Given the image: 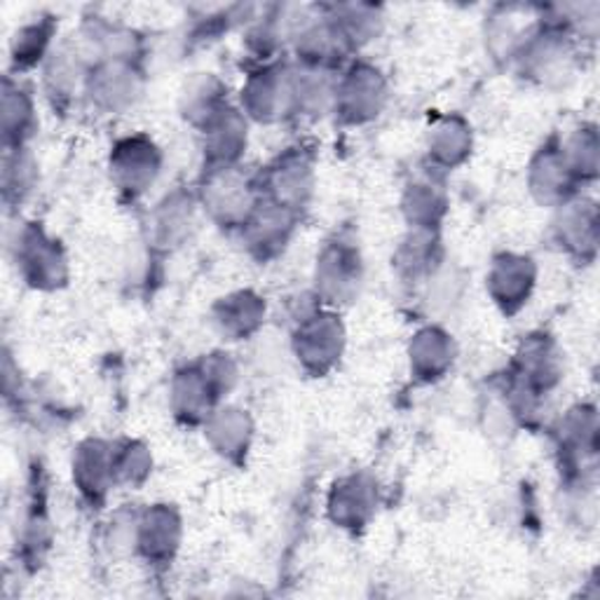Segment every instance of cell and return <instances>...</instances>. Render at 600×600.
<instances>
[{
  "label": "cell",
  "mask_w": 600,
  "mask_h": 600,
  "mask_svg": "<svg viewBox=\"0 0 600 600\" xmlns=\"http://www.w3.org/2000/svg\"><path fill=\"white\" fill-rule=\"evenodd\" d=\"M62 256L55 249V242L45 240L41 233H26L22 240V266L35 287H43L47 281L59 279Z\"/></svg>",
  "instance_id": "cell-1"
},
{
  "label": "cell",
  "mask_w": 600,
  "mask_h": 600,
  "mask_svg": "<svg viewBox=\"0 0 600 600\" xmlns=\"http://www.w3.org/2000/svg\"><path fill=\"white\" fill-rule=\"evenodd\" d=\"M33 120L31 99L26 92L20 90V85H12L5 80V92H3V130L8 148H22V141L29 134V125Z\"/></svg>",
  "instance_id": "cell-2"
},
{
  "label": "cell",
  "mask_w": 600,
  "mask_h": 600,
  "mask_svg": "<svg viewBox=\"0 0 600 600\" xmlns=\"http://www.w3.org/2000/svg\"><path fill=\"white\" fill-rule=\"evenodd\" d=\"M49 35H52V29L43 22L29 24L22 31H16L14 41H12V62H14L16 70H20V66L26 68V66H33L35 62L43 59L47 43H49Z\"/></svg>",
  "instance_id": "cell-3"
}]
</instances>
